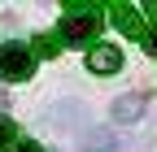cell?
<instances>
[{"label":"cell","mask_w":157,"mask_h":152,"mask_svg":"<svg viewBox=\"0 0 157 152\" xmlns=\"http://www.w3.org/2000/svg\"><path fill=\"white\" fill-rule=\"evenodd\" d=\"M105 5H66L61 22H57V39L66 44H92L101 35V22H105Z\"/></svg>","instance_id":"cell-1"},{"label":"cell","mask_w":157,"mask_h":152,"mask_svg":"<svg viewBox=\"0 0 157 152\" xmlns=\"http://www.w3.org/2000/svg\"><path fill=\"white\" fill-rule=\"evenodd\" d=\"M31 74H35V48L5 39V44H0V78L22 83V78H31Z\"/></svg>","instance_id":"cell-2"},{"label":"cell","mask_w":157,"mask_h":152,"mask_svg":"<svg viewBox=\"0 0 157 152\" xmlns=\"http://www.w3.org/2000/svg\"><path fill=\"white\" fill-rule=\"evenodd\" d=\"M105 9H109V22L122 31L127 39H148V26H144V17H140L135 5H122V0H118V5H105Z\"/></svg>","instance_id":"cell-3"},{"label":"cell","mask_w":157,"mask_h":152,"mask_svg":"<svg viewBox=\"0 0 157 152\" xmlns=\"http://www.w3.org/2000/svg\"><path fill=\"white\" fill-rule=\"evenodd\" d=\"M148 113V96L144 91H131V96H118L113 104H109V118L118 122V126H131V122H140Z\"/></svg>","instance_id":"cell-4"},{"label":"cell","mask_w":157,"mask_h":152,"mask_svg":"<svg viewBox=\"0 0 157 152\" xmlns=\"http://www.w3.org/2000/svg\"><path fill=\"white\" fill-rule=\"evenodd\" d=\"M87 70L92 74H118L122 70V52H118V44H96L87 52Z\"/></svg>","instance_id":"cell-5"},{"label":"cell","mask_w":157,"mask_h":152,"mask_svg":"<svg viewBox=\"0 0 157 152\" xmlns=\"http://www.w3.org/2000/svg\"><path fill=\"white\" fill-rule=\"evenodd\" d=\"M78 152H122V139L113 130H87L78 139Z\"/></svg>","instance_id":"cell-6"},{"label":"cell","mask_w":157,"mask_h":152,"mask_svg":"<svg viewBox=\"0 0 157 152\" xmlns=\"http://www.w3.org/2000/svg\"><path fill=\"white\" fill-rule=\"evenodd\" d=\"M31 44H35V56H44V61H52V56L61 52V48H66L61 39H57V31H39V35H35Z\"/></svg>","instance_id":"cell-7"},{"label":"cell","mask_w":157,"mask_h":152,"mask_svg":"<svg viewBox=\"0 0 157 152\" xmlns=\"http://www.w3.org/2000/svg\"><path fill=\"white\" fill-rule=\"evenodd\" d=\"M17 148V126L9 118H0V152H13Z\"/></svg>","instance_id":"cell-8"},{"label":"cell","mask_w":157,"mask_h":152,"mask_svg":"<svg viewBox=\"0 0 157 152\" xmlns=\"http://www.w3.org/2000/svg\"><path fill=\"white\" fill-rule=\"evenodd\" d=\"M13 152H44V143H35V139H22V143H17Z\"/></svg>","instance_id":"cell-9"},{"label":"cell","mask_w":157,"mask_h":152,"mask_svg":"<svg viewBox=\"0 0 157 152\" xmlns=\"http://www.w3.org/2000/svg\"><path fill=\"white\" fill-rule=\"evenodd\" d=\"M144 52H148V56H157V31H148V39H144Z\"/></svg>","instance_id":"cell-10"},{"label":"cell","mask_w":157,"mask_h":152,"mask_svg":"<svg viewBox=\"0 0 157 152\" xmlns=\"http://www.w3.org/2000/svg\"><path fill=\"white\" fill-rule=\"evenodd\" d=\"M144 9H148V13H153V17H157V0H153V5H144Z\"/></svg>","instance_id":"cell-11"}]
</instances>
